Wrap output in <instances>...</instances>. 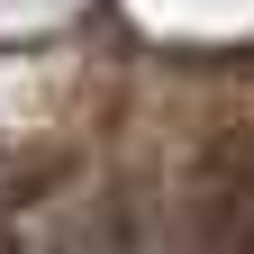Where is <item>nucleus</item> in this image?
I'll list each match as a JSON object with an SVG mask.
<instances>
[{
	"mask_svg": "<svg viewBox=\"0 0 254 254\" xmlns=\"http://www.w3.org/2000/svg\"><path fill=\"white\" fill-rule=\"evenodd\" d=\"M200 254H254V127L200 164Z\"/></svg>",
	"mask_w": 254,
	"mask_h": 254,
	"instance_id": "f257e3e1",
	"label": "nucleus"
},
{
	"mask_svg": "<svg viewBox=\"0 0 254 254\" xmlns=\"http://www.w3.org/2000/svg\"><path fill=\"white\" fill-rule=\"evenodd\" d=\"M0 254H27V245H18V236H9V227H0Z\"/></svg>",
	"mask_w": 254,
	"mask_h": 254,
	"instance_id": "f03ea898",
	"label": "nucleus"
}]
</instances>
